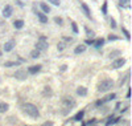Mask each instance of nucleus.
Instances as JSON below:
<instances>
[{
    "label": "nucleus",
    "instance_id": "41",
    "mask_svg": "<svg viewBox=\"0 0 132 126\" xmlns=\"http://www.w3.org/2000/svg\"><path fill=\"white\" fill-rule=\"evenodd\" d=\"M2 55H3V52H2V50H0V57H2Z\"/></svg>",
    "mask_w": 132,
    "mask_h": 126
},
{
    "label": "nucleus",
    "instance_id": "8",
    "mask_svg": "<svg viewBox=\"0 0 132 126\" xmlns=\"http://www.w3.org/2000/svg\"><path fill=\"white\" fill-rule=\"evenodd\" d=\"M12 13H13V7L11 4H7L5 7L3 8V12H2V15H3V17H5V19H9L11 16H12Z\"/></svg>",
    "mask_w": 132,
    "mask_h": 126
},
{
    "label": "nucleus",
    "instance_id": "16",
    "mask_svg": "<svg viewBox=\"0 0 132 126\" xmlns=\"http://www.w3.org/2000/svg\"><path fill=\"white\" fill-rule=\"evenodd\" d=\"M83 116H85V110H81V112H78L75 116L73 117V121H75V122H81L82 119H83Z\"/></svg>",
    "mask_w": 132,
    "mask_h": 126
},
{
    "label": "nucleus",
    "instance_id": "24",
    "mask_svg": "<svg viewBox=\"0 0 132 126\" xmlns=\"http://www.w3.org/2000/svg\"><path fill=\"white\" fill-rule=\"evenodd\" d=\"M53 21L56 23L57 25H60V27H61V25H64V19L60 17V16H56V17L53 19Z\"/></svg>",
    "mask_w": 132,
    "mask_h": 126
},
{
    "label": "nucleus",
    "instance_id": "19",
    "mask_svg": "<svg viewBox=\"0 0 132 126\" xmlns=\"http://www.w3.org/2000/svg\"><path fill=\"white\" fill-rule=\"evenodd\" d=\"M118 56H122V50H119V49L111 50V52L108 53V57H110V59H116Z\"/></svg>",
    "mask_w": 132,
    "mask_h": 126
},
{
    "label": "nucleus",
    "instance_id": "39",
    "mask_svg": "<svg viewBox=\"0 0 132 126\" xmlns=\"http://www.w3.org/2000/svg\"><path fill=\"white\" fill-rule=\"evenodd\" d=\"M131 2V0H120V3H122V4H128Z\"/></svg>",
    "mask_w": 132,
    "mask_h": 126
},
{
    "label": "nucleus",
    "instance_id": "6",
    "mask_svg": "<svg viewBox=\"0 0 132 126\" xmlns=\"http://www.w3.org/2000/svg\"><path fill=\"white\" fill-rule=\"evenodd\" d=\"M125 60L124 57H118V59H115L112 62H111V68L112 69H119V68H122V66H124L125 65Z\"/></svg>",
    "mask_w": 132,
    "mask_h": 126
},
{
    "label": "nucleus",
    "instance_id": "26",
    "mask_svg": "<svg viewBox=\"0 0 132 126\" xmlns=\"http://www.w3.org/2000/svg\"><path fill=\"white\" fill-rule=\"evenodd\" d=\"M107 7H108V4H107V0H104V3H103V5H102V13H103V15H107V13H108V11H107Z\"/></svg>",
    "mask_w": 132,
    "mask_h": 126
},
{
    "label": "nucleus",
    "instance_id": "37",
    "mask_svg": "<svg viewBox=\"0 0 132 126\" xmlns=\"http://www.w3.org/2000/svg\"><path fill=\"white\" fill-rule=\"evenodd\" d=\"M62 40H64V41H66V43H71V41H73V37H64Z\"/></svg>",
    "mask_w": 132,
    "mask_h": 126
},
{
    "label": "nucleus",
    "instance_id": "12",
    "mask_svg": "<svg viewBox=\"0 0 132 126\" xmlns=\"http://www.w3.org/2000/svg\"><path fill=\"white\" fill-rule=\"evenodd\" d=\"M16 45V41L15 40H9V41H7L4 44V52H11Z\"/></svg>",
    "mask_w": 132,
    "mask_h": 126
},
{
    "label": "nucleus",
    "instance_id": "1",
    "mask_svg": "<svg viewBox=\"0 0 132 126\" xmlns=\"http://www.w3.org/2000/svg\"><path fill=\"white\" fill-rule=\"evenodd\" d=\"M22 112H24L27 116H29L31 118H38L40 117V110L38 107L34 104H24L22 105Z\"/></svg>",
    "mask_w": 132,
    "mask_h": 126
},
{
    "label": "nucleus",
    "instance_id": "30",
    "mask_svg": "<svg viewBox=\"0 0 132 126\" xmlns=\"http://www.w3.org/2000/svg\"><path fill=\"white\" fill-rule=\"evenodd\" d=\"M110 25H111L112 29H115V28H116V21H115V19H114V17L110 19Z\"/></svg>",
    "mask_w": 132,
    "mask_h": 126
},
{
    "label": "nucleus",
    "instance_id": "21",
    "mask_svg": "<svg viewBox=\"0 0 132 126\" xmlns=\"http://www.w3.org/2000/svg\"><path fill=\"white\" fill-rule=\"evenodd\" d=\"M31 59H33V60H36V59H40L41 57V52H40L38 49H33L32 52H31Z\"/></svg>",
    "mask_w": 132,
    "mask_h": 126
},
{
    "label": "nucleus",
    "instance_id": "5",
    "mask_svg": "<svg viewBox=\"0 0 132 126\" xmlns=\"http://www.w3.org/2000/svg\"><path fill=\"white\" fill-rule=\"evenodd\" d=\"M115 98H116V94H115V93H110V94H107L106 97H103L102 100L96 101V102H95V106H102V105H104L106 102H110V101L115 100Z\"/></svg>",
    "mask_w": 132,
    "mask_h": 126
},
{
    "label": "nucleus",
    "instance_id": "35",
    "mask_svg": "<svg viewBox=\"0 0 132 126\" xmlns=\"http://www.w3.org/2000/svg\"><path fill=\"white\" fill-rule=\"evenodd\" d=\"M8 119H9V123H16L17 122V118H15V117H9Z\"/></svg>",
    "mask_w": 132,
    "mask_h": 126
},
{
    "label": "nucleus",
    "instance_id": "20",
    "mask_svg": "<svg viewBox=\"0 0 132 126\" xmlns=\"http://www.w3.org/2000/svg\"><path fill=\"white\" fill-rule=\"evenodd\" d=\"M19 65H20V61H5L4 62L5 68H13V66H19Z\"/></svg>",
    "mask_w": 132,
    "mask_h": 126
},
{
    "label": "nucleus",
    "instance_id": "2",
    "mask_svg": "<svg viewBox=\"0 0 132 126\" xmlns=\"http://www.w3.org/2000/svg\"><path fill=\"white\" fill-rule=\"evenodd\" d=\"M114 86H115V82H114L112 78H104L98 84V92L106 93V92H110Z\"/></svg>",
    "mask_w": 132,
    "mask_h": 126
},
{
    "label": "nucleus",
    "instance_id": "9",
    "mask_svg": "<svg viewBox=\"0 0 132 126\" xmlns=\"http://www.w3.org/2000/svg\"><path fill=\"white\" fill-rule=\"evenodd\" d=\"M81 9H82V12L85 13V16L87 19H93V16H91V9L86 3H81Z\"/></svg>",
    "mask_w": 132,
    "mask_h": 126
},
{
    "label": "nucleus",
    "instance_id": "7",
    "mask_svg": "<svg viewBox=\"0 0 132 126\" xmlns=\"http://www.w3.org/2000/svg\"><path fill=\"white\" fill-rule=\"evenodd\" d=\"M13 77L16 80H19V81H24V80L28 78V72L25 69H17L13 74Z\"/></svg>",
    "mask_w": 132,
    "mask_h": 126
},
{
    "label": "nucleus",
    "instance_id": "18",
    "mask_svg": "<svg viewBox=\"0 0 132 126\" xmlns=\"http://www.w3.org/2000/svg\"><path fill=\"white\" fill-rule=\"evenodd\" d=\"M8 109H9V105L7 104V102L0 101V114H3V113H5V112H8Z\"/></svg>",
    "mask_w": 132,
    "mask_h": 126
},
{
    "label": "nucleus",
    "instance_id": "23",
    "mask_svg": "<svg viewBox=\"0 0 132 126\" xmlns=\"http://www.w3.org/2000/svg\"><path fill=\"white\" fill-rule=\"evenodd\" d=\"M104 43H106V40L104 39H98V40H95L94 41V45H95V48H102L103 45H104Z\"/></svg>",
    "mask_w": 132,
    "mask_h": 126
},
{
    "label": "nucleus",
    "instance_id": "14",
    "mask_svg": "<svg viewBox=\"0 0 132 126\" xmlns=\"http://www.w3.org/2000/svg\"><path fill=\"white\" fill-rule=\"evenodd\" d=\"M77 94L79 97H86L87 96V88L86 86H78L77 88Z\"/></svg>",
    "mask_w": 132,
    "mask_h": 126
},
{
    "label": "nucleus",
    "instance_id": "17",
    "mask_svg": "<svg viewBox=\"0 0 132 126\" xmlns=\"http://www.w3.org/2000/svg\"><path fill=\"white\" fill-rule=\"evenodd\" d=\"M40 8H41V11H42L44 13H49V12H50V7H49V4L44 3V2L40 3Z\"/></svg>",
    "mask_w": 132,
    "mask_h": 126
},
{
    "label": "nucleus",
    "instance_id": "10",
    "mask_svg": "<svg viewBox=\"0 0 132 126\" xmlns=\"http://www.w3.org/2000/svg\"><path fill=\"white\" fill-rule=\"evenodd\" d=\"M36 15H37V19H38V21L41 23V24H46L48 23V15L44 13L42 11H37Z\"/></svg>",
    "mask_w": 132,
    "mask_h": 126
},
{
    "label": "nucleus",
    "instance_id": "38",
    "mask_svg": "<svg viewBox=\"0 0 132 126\" xmlns=\"http://www.w3.org/2000/svg\"><path fill=\"white\" fill-rule=\"evenodd\" d=\"M51 125H54L51 121H46V122H44V126H51Z\"/></svg>",
    "mask_w": 132,
    "mask_h": 126
},
{
    "label": "nucleus",
    "instance_id": "15",
    "mask_svg": "<svg viewBox=\"0 0 132 126\" xmlns=\"http://www.w3.org/2000/svg\"><path fill=\"white\" fill-rule=\"evenodd\" d=\"M24 20L22 19H17V20H15L13 21V27H15V29H21L22 27H24Z\"/></svg>",
    "mask_w": 132,
    "mask_h": 126
},
{
    "label": "nucleus",
    "instance_id": "13",
    "mask_svg": "<svg viewBox=\"0 0 132 126\" xmlns=\"http://www.w3.org/2000/svg\"><path fill=\"white\" fill-rule=\"evenodd\" d=\"M83 52H86V44H79L74 48V53L75 55H81Z\"/></svg>",
    "mask_w": 132,
    "mask_h": 126
},
{
    "label": "nucleus",
    "instance_id": "28",
    "mask_svg": "<svg viewBox=\"0 0 132 126\" xmlns=\"http://www.w3.org/2000/svg\"><path fill=\"white\" fill-rule=\"evenodd\" d=\"M122 32H123V35L125 36V39H127V40H129V39H131V35H129V32H128L127 29H125L124 27H122Z\"/></svg>",
    "mask_w": 132,
    "mask_h": 126
},
{
    "label": "nucleus",
    "instance_id": "22",
    "mask_svg": "<svg viewBox=\"0 0 132 126\" xmlns=\"http://www.w3.org/2000/svg\"><path fill=\"white\" fill-rule=\"evenodd\" d=\"M42 94H44L45 97H51V96H53V90H51L50 86H44Z\"/></svg>",
    "mask_w": 132,
    "mask_h": 126
},
{
    "label": "nucleus",
    "instance_id": "4",
    "mask_svg": "<svg viewBox=\"0 0 132 126\" xmlns=\"http://www.w3.org/2000/svg\"><path fill=\"white\" fill-rule=\"evenodd\" d=\"M49 48V43H48V37L41 35L38 37L37 43H36V49H38L40 52H44V50H46Z\"/></svg>",
    "mask_w": 132,
    "mask_h": 126
},
{
    "label": "nucleus",
    "instance_id": "36",
    "mask_svg": "<svg viewBox=\"0 0 132 126\" xmlns=\"http://www.w3.org/2000/svg\"><path fill=\"white\" fill-rule=\"evenodd\" d=\"M67 69V65L66 64H64V65H61V68H60V72H65Z\"/></svg>",
    "mask_w": 132,
    "mask_h": 126
},
{
    "label": "nucleus",
    "instance_id": "32",
    "mask_svg": "<svg viewBox=\"0 0 132 126\" xmlns=\"http://www.w3.org/2000/svg\"><path fill=\"white\" fill-rule=\"evenodd\" d=\"M116 40H119V37L115 36V35H110V36H108V41H116Z\"/></svg>",
    "mask_w": 132,
    "mask_h": 126
},
{
    "label": "nucleus",
    "instance_id": "40",
    "mask_svg": "<svg viewBox=\"0 0 132 126\" xmlns=\"http://www.w3.org/2000/svg\"><path fill=\"white\" fill-rule=\"evenodd\" d=\"M129 97H131V90L128 89V92H127V98H129Z\"/></svg>",
    "mask_w": 132,
    "mask_h": 126
},
{
    "label": "nucleus",
    "instance_id": "27",
    "mask_svg": "<svg viewBox=\"0 0 132 126\" xmlns=\"http://www.w3.org/2000/svg\"><path fill=\"white\" fill-rule=\"evenodd\" d=\"M85 29H86V33H87V36H89V39H93V37L95 36V33H94V31H91V29H89V28H87V27H86V28H85Z\"/></svg>",
    "mask_w": 132,
    "mask_h": 126
},
{
    "label": "nucleus",
    "instance_id": "33",
    "mask_svg": "<svg viewBox=\"0 0 132 126\" xmlns=\"http://www.w3.org/2000/svg\"><path fill=\"white\" fill-rule=\"evenodd\" d=\"M94 41H95V40H93V39H87L85 41V44L86 45H94Z\"/></svg>",
    "mask_w": 132,
    "mask_h": 126
},
{
    "label": "nucleus",
    "instance_id": "31",
    "mask_svg": "<svg viewBox=\"0 0 132 126\" xmlns=\"http://www.w3.org/2000/svg\"><path fill=\"white\" fill-rule=\"evenodd\" d=\"M48 3H50V4L57 5V7H58V5L61 4V0H48Z\"/></svg>",
    "mask_w": 132,
    "mask_h": 126
},
{
    "label": "nucleus",
    "instance_id": "29",
    "mask_svg": "<svg viewBox=\"0 0 132 126\" xmlns=\"http://www.w3.org/2000/svg\"><path fill=\"white\" fill-rule=\"evenodd\" d=\"M71 29H73V32L75 33V35L79 32V31H78V27H77V23H74V21L71 23Z\"/></svg>",
    "mask_w": 132,
    "mask_h": 126
},
{
    "label": "nucleus",
    "instance_id": "34",
    "mask_svg": "<svg viewBox=\"0 0 132 126\" xmlns=\"http://www.w3.org/2000/svg\"><path fill=\"white\" fill-rule=\"evenodd\" d=\"M96 122H98V121H96L95 118H93V119H91V121H87V122H86L85 125H94V123H96Z\"/></svg>",
    "mask_w": 132,
    "mask_h": 126
},
{
    "label": "nucleus",
    "instance_id": "11",
    "mask_svg": "<svg viewBox=\"0 0 132 126\" xmlns=\"http://www.w3.org/2000/svg\"><path fill=\"white\" fill-rule=\"evenodd\" d=\"M41 69H42V65H32L27 69V72H28V74H37Z\"/></svg>",
    "mask_w": 132,
    "mask_h": 126
},
{
    "label": "nucleus",
    "instance_id": "25",
    "mask_svg": "<svg viewBox=\"0 0 132 126\" xmlns=\"http://www.w3.org/2000/svg\"><path fill=\"white\" fill-rule=\"evenodd\" d=\"M65 48H66V43H65V41H60L58 45H57V49H58L60 52H62V50H64Z\"/></svg>",
    "mask_w": 132,
    "mask_h": 126
},
{
    "label": "nucleus",
    "instance_id": "3",
    "mask_svg": "<svg viewBox=\"0 0 132 126\" xmlns=\"http://www.w3.org/2000/svg\"><path fill=\"white\" fill-rule=\"evenodd\" d=\"M62 105H64V109H65L62 113L66 114L67 112H70L73 107H75L77 102H75V100H74L73 97H64V98H62Z\"/></svg>",
    "mask_w": 132,
    "mask_h": 126
}]
</instances>
